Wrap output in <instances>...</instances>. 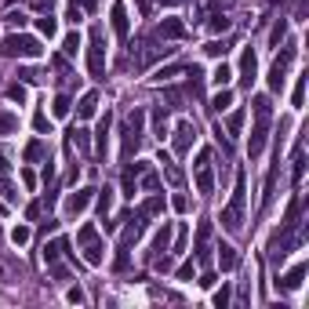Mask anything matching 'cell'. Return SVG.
Segmentation results:
<instances>
[{
	"label": "cell",
	"mask_w": 309,
	"mask_h": 309,
	"mask_svg": "<svg viewBox=\"0 0 309 309\" xmlns=\"http://www.w3.org/2000/svg\"><path fill=\"white\" fill-rule=\"evenodd\" d=\"M295 55H298V44L287 40L284 51H280V58L273 62V69H269V91H284V84H287V69H291Z\"/></svg>",
	"instance_id": "3957f363"
},
{
	"label": "cell",
	"mask_w": 309,
	"mask_h": 309,
	"mask_svg": "<svg viewBox=\"0 0 309 309\" xmlns=\"http://www.w3.org/2000/svg\"><path fill=\"white\" fill-rule=\"evenodd\" d=\"M197 189L204 193V197H211V189H215V175H211V164L197 168Z\"/></svg>",
	"instance_id": "ffe728a7"
},
{
	"label": "cell",
	"mask_w": 309,
	"mask_h": 309,
	"mask_svg": "<svg viewBox=\"0 0 309 309\" xmlns=\"http://www.w3.org/2000/svg\"><path fill=\"white\" fill-rule=\"evenodd\" d=\"M142 124H146V113H142V109H131V113H128V131H135V135L142 138Z\"/></svg>",
	"instance_id": "1f68e13d"
},
{
	"label": "cell",
	"mask_w": 309,
	"mask_h": 309,
	"mask_svg": "<svg viewBox=\"0 0 309 309\" xmlns=\"http://www.w3.org/2000/svg\"><path fill=\"white\" fill-rule=\"evenodd\" d=\"M229 48H225V40H211V44H204V55H211V58H222Z\"/></svg>",
	"instance_id": "7bdbcfd3"
},
{
	"label": "cell",
	"mask_w": 309,
	"mask_h": 309,
	"mask_svg": "<svg viewBox=\"0 0 309 309\" xmlns=\"http://www.w3.org/2000/svg\"><path fill=\"white\" fill-rule=\"evenodd\" d=\"M26 218H29V222H36V218H40V200H33V204L26 208Z\"/></svg>",
	"instance_id": "f5cc1de1"
},
{
	"label": "cell",
	"mask_w": 309,
	"mask_h": 309,
	"mask_svg": "<svg viewBox=\"0 0 309 309\" xmlns=\"http://www.w3.org/2000/svg\"><path fill=\"white\" fill-rule=\"evenodd\" d=\"M157 164H164V175H168V182H171V186H182V178H186V175H182V168H178V164L168 157V153H160V157H157Z\"/></svg>",
	"instance_id": "2e32d148"
},
{
	"label": "cell",
	"mask_w": 309,
	"mask_h": 309,
	"mask_svg": "<svg viewBox=\"0 0 309 309\" xmlns=\"http://www.w3.org/2000/svg\"><path fill=\"white\" fill-rule=\"evenodd\" d=\"M138 211H142L146 218H149V215H160V211H164V197H160V193H153V197H149V200H146Z\"/></svg>",
	"instance_id": "484cf974"
},
{
	"label": "cell",
	"mask_w": 309,
	"mask_h": 309,
	"mask_svg": "<svg viewBox=\"0 0 309 309\" xmlns=\"http://www.w3.org/2000/svg\"><path fill=\"white\" fill-rule=\"evenodd\" d=\"M66 18L76 26V22H80V8H76V4H69V15H66Z\"/></svg>",
	"instance_id": "6f0895ef"
},
{
	"label": "cell",
	"mask_w": 309,
	"mask_h": 309,
	"mask_svg": "<svg viewBox=\"0 0 309 309\" xmlns=\"http://www.w3.org/2000/svg\"><path fill=\"white\" fill-rule=\"evenodd\" d=\"M302 280H305V262H298L287 277L277 280V291H295V287H302Z\"/></svg>",
	"instance_id": "5bb4252c"
},
{
	"label": "cell",
	"mask_w": 309,
	"mask_h": 309,
	"mask_svg": "<svg viewBox=\"0 0 309 309\" xmlns=\"http://www.w3.org/2000/svg\"><path fill=\"white\" fill-rule=\"evenodd\" d=\"M142 189H160V178L153 171H142Z\"/></svg>",
	"instance_id": "c3c4849f"
},
{
	"label": "cell",
	"mask_w": 309,
	"mask_h": 309,
	"mask_svg": "<svg viewBox=\"0 0 309 309\" xmlns=\"http://www.w3.org/2000/svg\"><path fill=\"white\" fill-rule=\"evenodd\" d=\"M128 265H131V248H120V244H117V258H113V269H117V273H124Z\"/></svg>",
	"instance_id": "d6a6232c"
},
{
	"label": "cell",
	"mask_w": 309,
	"mask_h": 309,
	"mask_svg": "<svg viewBox=\"0 0 309 309\" xmlns=\"http://www.w3.org/2000/svg\"><path fill=\"white\" fill-rule=\"evenodd\" d=\"M33 128L40 131V135H51V120H48V113H36V117H33Z\"/></svg>",
	"instance_id": "f6af8a7d"
},
{
	"label": "cell",
	"mask_w": 309,
	"mask_h": 309,
	"mask_svg": "<svg viewBox=\"0 0 309 309\" xmlns=\"http://www.w3.org/2000/svg\"><path fill=\"white\" fill-rule=\"evenodd\" d=\"M204 164H211V149H200V153H197V164H193V168H204Z\"/></svg>",
	"instance_id": "9f6ffc18"
},
{
	"label": "cell",
	"mask_w": 309,
	"mask_h": 309,
	"mask_svg": "<svg viewBox=\"0 0 309 309\" xmlns=\"http://www.w3.org/2000/svg\"><path fill=\"white\" fill-rule=\"evenodd\" d=\"M248 178L244 171H237V186H233V197H229V204L222 208V225L229 229V233H240V225H244V204H248Z\"/></svg>",
	"instance_id": "6da1fadb"
},
{
	"label": "cell",
	"mask_w": 309,
	"mask_h": 309,
	"mask_svg": "<svg viewBox=\"0 0 309 309\" xmlns=\"http://www.w3.org/2000/svg\"><path fill=\"white\" fill-rule=\"evenodd\" d=\"M4 22H8L11 29H22V26H26V15H22V11H11V15H8Z\"/></svg>",
	"instance_id": "f907efd6"
},
{
	"label": "cell",
	"mask_w": 309,
	"mask_h": 309,
	"mask_svg": "<svg viewBox=\"0 0 309 309\" xmlns=\"http://www.w3.org/2000/svg\"><path fill=\"white\" fill-rule=\"evenodd\" d=\"M175 55V48H160V44H142V51H138V66H153V62H160V58H171Z\"/></svg>",
	"instance_id": "9c48e42d"
},
{
	"label": "cell",
	"mask_w": 309,
	"mask_h": 309,
	"mask_svg": "<svg viewBox=\"0 0 309 309\" xmlns=\"http://www.w3.org/2000/svg\"><path fill=\"white\" fill-rule=\"evenodd\" d=\"M80 44H84V40H80V33L73 29V33H66V40H62V51H66V55H76V51H80Z\"/></svg>",
	"instance_id": "e575fe53"
},
{
	"label": "cell",
	"mask_w": 309,
	"mask_h": 309,
	"mask_svg": "<svg viewBox=\"0 0 309 309\" xmlns=\"http://www.w3.org/2000/svg\"><path fill=\"white\" fill-rule=\"evenodd\" d=\"M171 208H175L178 215H186V211H189V197H186V193H175V197H171Z\"/></svg>",
	"instance_id": "7dc6e473"
},
{
	"label": "cell",
	"mask_w": 309,
	"mask_h": 309,
	"mask_svg": "<svg viewBox=\"0 0 309 309\" xmlns=\"http://www.w3.org/2000/svg\"><path fill=\"white\" fill-rule=\"evenodd\" d=\"M138 11H142V15H149V11H153V0H138Z\"/></svg>",
	"instance_id": "6125c7cd"
},
{
	"label": "cell",
	"mask_w": 309,
	"mask_h": 309,
	"mask_svg": "<svg viewBox=\"0 0 309 309\" xmlns=\"http://www.w3.org/2000/svg\"><path fill=\"white\" fill-rule=\"evenodd\" d=\"M0 197H4L8 204H18V193H15V186H11V182H4V178H0Z\"/></svg>",
	"instance_id": "ee69618b"
},
{
	"label": "cell",
	"mask_w": 309,
	"mask_h": 309,
	"mask_svg": "<svg viewBox=\"0 0 309 309\" xmlns=\"http://www.w3.org/2000/svg\"><path fill=\"white\" fill-rule=\"evenodd\" d=\"M29 237H33V229H29V225H15V229H11V244H15V248L29 244Z\"/></svg>",
	"instance_id": "8d00e7d4"
},
{
	"label": "cell",
	"mask_w": 309,
	"mask_h": 309,
	"mask_svg": "<svg viewBox=\"0 0 309 309\" xmlns=\"http://www.w3.org/2000/svg\"><path fill=\"white\" fill-rule=\"evenodd\" d=\"M171 237H175V222H164V225L157 229V237H153V244H149V258L164 255V251H168V244H171Z\"/></svg>",
	"instance_id": "30bf717a"
},
{
	"label": "cell",
	"mask_w": 309,
	"mask_h": 309,
	"mask_svg": "<svg viewBox=\"0 0 309 309\" xmlns=\"http://www.w3.org/2000/svg\"><path fill=\"white\" fill-rule=\"evenodd\" d=\"M95 197H98V211H102V218L113 211V189L106 186V189H95Z\"/></svg>",
	"instance_id": "83f0119b"
},
{
	"label": "cell",
	"mask_w": 309,
	"mask_h": 309,
	"mask_svg": "<svg viewBox=\"0 0 309 309\" xmlns=\"http://www.w3.org/2000/svg\"><path fill=\"white\" fill-rule=\"evenodd\" d=\"M95 113H98V95H95V91H88L80 102H76V117L88 120V117H95Z\"/></svg>",
	"instance_id": "9a60e30c"
},
{
	"label": "cell",
	"mask_w": 309,
	"mask_h": 309,
	"mask_svg": "<svg viewBox=\"0 0 309 309\" xmlns=\"http://www.w3.org/2000/svg\"><path fill=\"white\" fill-rule=\"evenodd\" d=\"M153 135H157L160 142H164V135H168V117H164V109H160V106L153 109Z\"/></svg>",
	"instance_id": "d4e9b609"
},
{
	"label": "cell",
	"mask_w": 309,
	"mask_h": 309,
	"mask_svg": "<svg viewBox=\"0 0 309 309\" xmlns=\"http://www.w3.org/2000/svg\"><path fill=\"white\" fill-rule=\"evenodd\" d=\"M229 106H233V91H229V88H218V95L208 102V109H211V113H225Z\"/></svg>",
	"instance_id": "d6986e66"
},
{
	"label": "cell",
	"mask_w": 309,
	"mask_h": 309,
	"mask_svg": "<svg viewBox=\"0 0 309 309\" xmlns=\"http://www.w3.org/2000/svg\"><path fill=\"white\" fill-rule=\"evenodd\" d=\"M175 251H186V233L178 229V237H175Z\"/></svg>",
	"instance_id": "94428289"
},
{
	"label": "cell",
	"mask_w": 309,
	"mask_h": 309,
	"mask_svg": "<svg viewBox=\"0 0 309 309\" xmlns=\"http://www.w3.org/2000/svg\"><path fill=\"white\" fill-rule=\"evenodd\" d=\"M240 128H244V109H233V113L225 117V131H229V135H240Z\"/></svg>",
	"instance_id": "f546056e"
},
{
	"label": "cell",
	"mask_w": 309,
	"mask_h": 309,
	"mask_svg": "<svg viewBox=\"0 0 309 309\" xmlns=\"http://www.w3.org/2000/svg\"><path fill=\"white\" fill-rule=\"evenodd\" d=\"M215 280H218L215 273H204V277H200V287H215Z\"/></svg>",
	"instance_id": "91938a15"
},
{
	"label": "cell",
	"mask_w": 309,
	"mask_h": 309,
	"mask_svg": "<svg viewBox=\"0 0 309 309\" xmlns=\"http://www.w3.org/2000/svg\"><path fill=\"white\" fill-rule=\"evenodd\" d=\"M36 33H40V36H48V40H51V36L58 33V22L51 18V11H44L40 18H36Z\"/></svg>",
	"instance_id": "7402d4cb"
},
{
	"label": "cell",
	"mask_w": 309,
	"mask_h": 309,
	"mask_svg": "<svg viewBox=\"0 0 309 309\" xmlns=\"http://www.w3.org/2000/svg\"><path fill=\"white\" fill-rule=\"evenodd\" d=\"M18 76H22V84H40V80H44V73H36L33 66H22Z\"/></svg>",
	"instance_id": "f35d334b"
},
{
	"label": "cell",
	"mask_w": 309,
	"mask_h": 309,
	"mask_svg": "<svg viewBox=\"0 0 309 309\" xmlns=\"http://www.w3.org/2000/svg\"><path fill=\"white\" fill-rule=\"evenodd\" d=\"M22 186H26V189H36V175H33V171H29V168H26V171H22Z\"/></svg>",
	"instance_id": "11a10c76"
},
{
	"label": "cell",
	"mask_w": 309,
	"mask_h": 309,
	"mask_svg": "<svg viewBox=\"0 0 309 309\" xmlns=\"http://www.w3.org/2000/svg\"><path fill=\"white\" fill-rule=\"evenodd\" d=\"M149 262H153V269H157V273H171V258H168V251L157 255V258H149Z\"/></svg>",
	"instance_id": "bcb514c9"
},
{
	"label": "cell",
	"mask_w": 309,
	"mask_h": 309,
	"mask_svg": "<svg viewBox=\"0 0 309 309\" xmlns=\"http://www.w3.org/2000/svg\"><path fill=\"white\" fill-rule=\"evenodd\" d=\"M88 73L95 76V80L106 76V40H102L98 29L91 33V40H88Z\"/></svg>",
	"instance_id": "277c9868"
},
{
	"label": "cell",
	"mask_w": 309,
	"mask_h": 309,
	"mask_svg": "<svg viewBox=\"0 0 309 309\" xmlns=\"http://www.w3.org/2000/svg\"><path fill=\"white\" fill-rule=\"evenodd\" d=\"M229 80H233V69H229V66L222 62V66L211 73V84H218V88H229Z\"/></svg>",
	"instance_id": "4dcf8cb0"
},
{
	"label": "cell",
	"mask_w": 309,
	"mask_h": 309,
	"mask_svg": "<svg viewBox=\"0 0 309 309\" xmlns=\"http://www.w3.org/2000/svg\"><path fill=\"white\" fill-rule=\"evenodd\" d=\"M0 175H8V160L4 157H0Z\"/></svg>",
	"instance_id": "be15d7a7"
},
{
	"label": "cell",
	"mask_w": 309,
	"mask_h": 309,
	"mask_svg": "<svg viewBox=\"0 0 309 309\" xmlns=\"http://www.w3.org/2000/svg\"><path fill=\"white\" fill-rule=\"evenodd\" d=\"M182 36H186L182 18H164V22L157 26V40H182Z\"/></svg>",
	"instance_id": "7c38bea8"
},
{
	"label": "cell",
	"mask_w": 309,
	"mask_h": 309,
	"mask_svg": "<svg viewBox=\"0 0 309 309\" xmlns=\"http://www.w3.org/2000/svg\"><path fill=\"white\" fill-rule=\"evenodd\" d=\"M0 55L4 58H40L44 48L29 33H11V36H4V44H0Z\"/></svg>",
	"instance_id": "7a4b0ae2"
},
{
	"label": "cell",
	"mask_w": 309,
	"mask_h": 309,
	"mask_svg": "<svg viewBox=\"0 0 309 309\" xmlns=\"http://www.w3.org/2000/svg\"><path fill=\"white\" fill-rule=\"evenodd\" d=\"M48 273H51L58 284H66V280H69V269H66L62 262H48Z\"/></svg>",
	"instance_id": "60d3db41"
},
{
	"label": "cell",
	"mask_w": 309,
	"mask_h": 309,
	"mask_svg": "<svg viewBox=\"0 0 309 309\" xmlns=\"http://www.w3.org/2000/svg\"><path fill=\"white\" fill-rule=\"evenodd\" d=\"M284 36H287V18H280V22L273 26V33H269V44L280 48V44H284Z\"/></svg>",
	"instance_id": "d590c367"
},
{
	"label": "cell",
	"mask_w": 309,
	"mask_h": 309,
	"mask_svg": "<svg viewBox=\"0 0 309 309\" xmlns=\"http://www.w3.org/2000/svg\"><path fill=\"white\" fill-rule=\"evenodd\" d=\"M66 298H69L73 305H80V302H84V291H80V287H69V291H66Z\"/></svg>",
	"instance_id": "db71d44e"
},
{
	"label": "cell",
	"mask_w": 309,
	"mask_h": 309,
	"mask_svg": "<svg viewBox=\"0 0 309 309\" xmlns=\"http://www.w3.org/2000/svg\"><path fill=\"white\" fill-rule=\"evenodd\" d=\"M193 142H197V124L193 120H178V128H175V153H189Z\"/></svg>",
	"instance_id": "8992f818"
},
{
	"label": "cell",
	"mask_w": 309,
	"mask_h": 309,
	"mask_svg": "<svg viewBox=\"0 0 309 309\" xmlns=\"http://www.w3.org/2000/svg\"><path fill=\"white\" fill-rule=\"evenodd\" d=\"M69 109H73V102H69V95H55V102H51V117H69Z\"/></svg>",
	"instance_id": "cb8c5ba5"
},
{
	"label": "cell",
	"mask_w": 309,
	"mask_h": 309,
	"mask_svg": "<svg viewBox=\"0 0 309 309\" xmlns=\"http://www.w3.org/2000/svg\"><path fill=\"white\" fill-rule=\"evenodd\" d=\"M80 248H84V262H88V265H102V262H106V244H102L98 237L84 240Z\"/></svg>",
	"instance_id": "4fadbf2b"
},
{
	"label": "cell",
	"mask_w": 309,
	"mask_h": 309,
	"mask_svg": "<svg viewBox=\"0 0 309 309\" xmlns=\"http://www.w3.org/2000/svg\"><path fill=\"white\" fill-rule=\"evenodd\" d=\"M91 237H98V233H95V225L88 222V225H80V233H76V244H84V240H91Z\"/></svg>",
	"instance_id": "681fc988"
},
{
	"label": "cell",
	"mask_w": 309,
	"mask_h": 309,
	"mask_svg": "<svg viewBox=\"0 0 309 309\" xmlns=\"http://www.w3.org/2000/svg\"><path fill=\"white\" fill-rule=\"evenodd\" d=\"M265 142H269V117L255 113V128H251V138H248V157L251 160H258L265 153Z\"/></svg>",
	"instance_id": "5b68a950"
},
{
	"label": "cell",
	"mask_w": 309,
	"mask_h": 309,
	"mask_svg": "<svg viewBox=\"0 0 309 309\" xmlns=\"http://www.w3.org/2000/svg\"><path fill=\"white\" fill-rule=\"evenodd\" d=\"M193 273H197V262H193V258H189V262H182V265L175 269V277H178V280H193Z\"/></svg>",
	"instance_id": "b9f144b4"
},
{
	"label": "cell",
	"mask_w": 309,
	"mask_h": 309,
	"mask_svg": "<svg viewBox=\"0 0 309 309\" xmlns=\"http://www.w3.org/2000/svg\"><path fill=\"white\" fill-rule=\"evenodd\" d=\"M51 4H55V0H29V8H33V11H40V15H44V11H51Z\"/></svg>",
	"instance_id": "816d5d0a"
},
{
	"label": "cell",
	"mask_w": 309,
	"mask_h": 309,
	"mask_svg": "<svg viewBox=\"0 0 309 309\" xmlns=\"http://www.w3.org/2000/svg\"><path fill=\"white\" fill-rule=\"evenodd\" d=\"M44 153H48V146L40 142V138H33L29 146H26V160L33 164V160H44Z\"/></svg>",
	"instance_id": "f1b7e54d"
},
{
	"label": "cell",
	"mask_w": 309,
	"mask_h": 309,
	"mask_svg": "<svg viewBox=\"0 0 309 309\" xmlns=\"http://www.w3.org/2000/svg\"><path fill=\"white\" fill-rule=\"evenodd\" d=\"M229 26H233V22H229V15H225V11H215V15L208 18V29H211V33H225Z\"/></svg>",
	"instance_id": "4316f807"
},
{
	"label": "cell",
	"mask_w": 309,
	"mask_h": 309,
	"mask_svg": "<svg viewBox=\"0 0 309 309\" xmlns=\"http://www.w3.org/2000/svg\"><path fill=\"white\" fill-rule=\"evenodd\" d=\"M229 298H233V287H229V284H222L215 295H211V302H215V309H225L229 305Z\"/></svg>",
	"instance_id": "836d02e7"
},
{
	"label": "cell",
	"mask_w": 309,
	"mask_h": 309,
	"mask_svg": "<svg viewBox=\"0 0 309 309\" xmlns=\"http://www.w3.org/2000/svg\"><path fill=\"white\" fill-rule=\"evenodd\" d=\"M255 73H258V55H255L251 48H244V51H240V84H244V88H251Z\"/></svg>",
	"instance_id": "8fae6325"
},
{
	"label": "cell",
	"mask_w": 309,
	"mask_h": 309,
	"mask_svg": "<svg viewBox=\"0 0 309 309\" xmlns=\"http://www.w3.org/2000/svg\"><path fill=\"white\" fill-rule=\"evenodd\" d=\"M8 98L22 106V102H26V84H22V80H15V84H8Z\"/></svg>",
	"instance_id": "ab89813d"
},
{
	"label": "cell",
	"mask_w": 309,
	"mask_h": 309,
	"mask_svg": "<svg viewBox=\"0 0 309 309\" xmlns=\"http://www.w3.org/2000/svg\"><path fill=\"white\" fill-rule=\"evenodd\" d=\"M160 4H175V0H160Z\"/></svg>",
	"instance_id": "e7e4bbea"
},
{
	"label": "cell",
	"mask_w": 309,
	"mask_h": 309,
	"mask_svg": "<svg viewBox=\"0 0 309 309\" xmlns=\"http://www.w3.org/2000/svg\"><path fill=\"white\" fill-rule=\"evenodd\" d=\"M305 80H309V76H298V84H295V95H291V106L295 109L305 106Z\"/></svg>",
	"instance_id": "74e56055"
},
{
	"label": "cell",
	"mask_w": 309,
	"mask_h": 309,
	"mask_svg": "<svg viewBox=\"0 0 309 309\" xmlns=\"http://www.w3.org/2000/svg\"><path fill=\"white\" fill-rule=\"evenodd\" d=\"M106 146H109V113L98 120V131H95V153L98 157H106Z\"/></svg>",
	"instance_id": "ac0fdd59"
},
{
	"label": "cell",
	"mask_w": 309,
	"mask_h": 309,
	"mask_svg": "<svg viewBox=\"0 0 309 309\" xmlns=\"http://www.w3.org/2000/svg\"><path fill=\"white\" fill-rule=\"evenodd\" d=\"M69 4H76L80 11H91V8H95V0H69Z\"/></svg>",
	"instance_id": "680465c9"
},
{
	"label": "cell",
	"mask_w": 309,
	"mask_h": 309,
	"mask_svg": "<svg viewBox=\"0 0 309 309\" xmlns=\"http://www.w3.org/2000/svg\"><path fill=\"white\" fill-rule=\"evenodd\" d=\"M109 18H113V33H117L120 40H128V33H131V18H128V8H124V0H117V4H113Z\"/></svg>",
	"instance_id": "52a82bcc"
},
{
	"label": "cell",
	"mask_w": 309,
	"mask_h": 309,
	"mask_svg": "<svg viewBox=\"0 0 309 309\" xmlns=\"http://www.w3.org/2000/svg\"><path fill=\"white\" fill-rule=\"evenodd\" d=\"M18 131V117L11 109H0V135H15Z\"/></svg>",
	"instance_id": "603a6c76"
},
{
	"label": "cell",
	"mask_w": 309,
	"mask_h": 309,
	"mask_svg": "<svg viewBox=\"0 0 309 309\" xmlns=\"http://www.w3.org/2000/svg\"><path fill=\"white\" fill-rule=\"evenodd\" d=\"M69 149L88 153V149H91V131H88V128H73V131H69Z\"/></svg>",
	"instance_id": "e0dca14e"
},
{
	"label": "cell",
	"mask_w": 309,
	"mask_h": 309,
	"mask_svg": "<svg viewBox=\"0 0 309 309\" xmlns=\"http://www.w3.org/2000/svg\"><path fill=\"white\" fill-rule=\"evenodd\" d=\"M215 251H218V269H222V273H229V269L237 265V251L229 248V244H218Z\"/></svg>",
	"instance_id": "44dd1931"
},
{
	"label": "cell",
	"mask_w": 309,
	"mask_h": 309,
	"mask_svg": "<svg viewBox=\"0 0 309 309\" xmlns=\"http://www.w3.org/2000/svg\"><path fill=\"white\" fill-rule=\"evenodd\" d=\"M91 200H95V189H76V193H69V197H66V215H80V211H88Z\"/></svg>",
	"instance_id": "ba28073f"
}]
</instances>
